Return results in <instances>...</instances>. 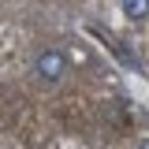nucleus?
I'll return each instance as SVG.
<instances>
[{
    "instance_id": "f257e3e1",
    "label": "nucleus",
    "mask_w": 149,
    "mask_h": 149,
    "mask_svg": "<svg viewBox=\"0 0 149 149\" xmlns=\"http://www.w3.org/2000/svg\"><path fill=\"white\" fill-rule=\"evenodd\" d=\"M34 71L41 74L45 82H60V78L67 74V60H63V52H56V49H45V52H37Z\"/></svg>"
},
{
    "instance_id": "f03ea898",
    "label": "nucleus",
    "mask_w": 149,
    "mask_h": 149,
    "mask_svg": "<svg viewBox=\"0 0 149 149\" xmlns=\"http://www.w3.org/2000/svg\"><path fill=\"white\" fill-rule=\"evenodd\" d=\"M127 19H146L149 15V0H119Z\"/></svg>"
},
{
    "instance_id": "7ed1b4c3",
    "label": "nucleus",
    "mask_w": 149,
    "mask_h": 149,
    "mask_svg": "<svg viewBox=\"0 0 149 149\" xmlns=\"http://www.w3.org/2000/svg\"><path fill=\"white\" fill-rule=\"evenodd\" d=\"M134 149H149V142H138V146H134Z\"/></svg>"
}]
</instances>
